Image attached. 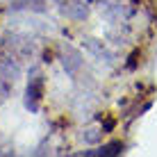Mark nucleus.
I'll return each mask as SVG.
<instances>
[{
  "mask_svg": "<svg viewBox=\"0 0 157 157\" xmlns=\"http://www.w3.org/2000/svg\"><path fill=\"white\" fill-rule=\"evenodd\" d=\"M59 9L68 21H78V23L84 21L91 12L89 0H59Z\"/></svg>",
  "mask_w": 157,
  "mask_h": 157,
  "instance_id": "obj_3",
  "label": "nucleus"
},
{
  "mask_svg": "<svg viewBox=\"0 0 157 157\" xmlns=\"http://www.w3.org/2000/svg\"><path fill=\"white\" fill-rule=\"evenodd\" d=\"M102 130H98V128H91V130H84V134H82V139L86 144H91V146H96V144H100V139H102Z\"/></svg>",
  "mask_w": 157,
  "mask_h": 157,
  "instance_id": "obj_6",
  "label": "nucleus"
},
{
  "mask_svg": "<svg viewBox=\"0 0 157 157\" xmlns=\"http://www.w3.org/2000/svg\"><path fill=\"white\" fill-rule=\"evenodd\" d=\"M123 153V144L121 141H112L107 146H100L96 150H84L86 157H112V155H121Z\"/></svg>",
  "mask_w": 157,
  "mask_h": 157,
  "instance_id": "obj_5",
  "label": "nucleus"
},
{
  "mask_svg": "<svg viewBox=\"0 0 157 157\" xmlns=\"http://www.w3.org/2000/svg\"><path fill=\"white\" fill-rule=\"evenodd\" d=\"M82 46H84V50L86 52H91L98 62H102V64H107V66H114V52L109 50V48L105 46L100 39H94V36H86V39L82 41Z\"/></svg>",
  "mask_w": 157,
  "mask_h": 157,
  "instance_id": "obj_4",
  "label": "nucleus"
},
{
  "mask_svg": "<svg viewBox=\"0 0 157 157\" xmlns=\"http://www.w3.org/2000/svg\"><path fill=\"white\" fill-rule=\"evenodd\" d=\"M59 62H62L66 75H71V78H78L80 71H82V66H84L82 52L75 46H71V43H62V46H59Z\"/></svg>",
  "mask_w": 157,
  "mask_h": 157,
  "instance_id": "obj_2",
  "label": "nucleus"
},
{
  "mask_svg": "<svg viewBox=\"0 0 157 157\" xmlns=\"http://www.w3.org/2000/svg\"><path fill=\"white\" fill-rule=\"evenodd\" d=\"M43 91H46V78H43L41 68H32L30 78H28V86H25V107L30 112H39L41 102H43Z\"/></svg>",
  "mask_w": 157,
  "mask_h": 157,
  "instance_id": "obj_1",
  "label": "nucleus"
}]
</instances>
